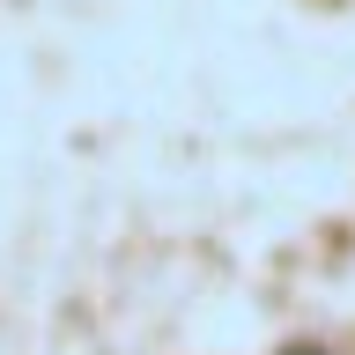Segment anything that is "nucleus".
Returning a JSON list of instances; mask_svg holds the SVG:
<instances>
[{
	"instance_id": "f257e3e1",
	"label": "nucleus",
	"mask_w": 355,
	"mask_h": 355,
	"mask_svg": "<svg viewBox=\"0 0 355 355\" xmlns=\"http://www.w3.org/2000/svg\"><path fill=\"white\" fill-rule=\"evenodd\" d=\"M288 355H318V348H288Z\"/></svg>"
}]
</instances>
